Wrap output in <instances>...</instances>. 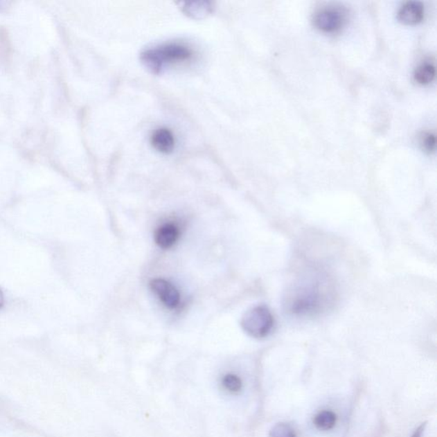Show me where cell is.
<instances>
[{
	"label": "cell",
	"instance_id": "obj_8",
	"mask_svg": "<svg viewBox=\"0 0 437 437\" xmlns=\"http://www.w3.org/2000/svg\"><path fill=\"white\" fill-rule=\"evenodd\" d=\"M179 230L174 224H165L156 231L155 241L160 248L170 249L177 242Z\"/></svg>",
	"mask_w": 437,
	"mask_h": 437
},
{
	"label": "cell",
	"instance_id": "obj_15",
	"mask_svg": "<svg viewBox=\"0 0 437 437\" xmlns=\"http://www.w3.org/2000/svg\"><path fill=\"white\" fill-rule=\"evenodd\" d=\"M3 304H5V296H3L2 289H0V308L3 307Z\"/></svg>",
	"mask_w": 437,
	"mask_h": 437
},
{
	"label": "cell",
	"instance_id": "obj_2",
	"mask_svg": "<svg viewBox=\"0 0 437 437\" xmlns=\"http://www.w3.org/2000/svg\"><path fill=\"white\" fill-rule=\"evenodd\" d=\"M192 56L193 51L188 46L179 43H170L145 51L142 54L141 60L150 71L159 73L167 64L189 60Z\"/></svg>",
	"mask_w": 437,
	"mask_h": 437
},
{
	"label": "cell",
	"instance_id": "obj_7",
	"mask_svg": "<svg viewBox=\"0 0 437 437\" xmlns=\"http://www.w3.org/2000/svg\"><path fill=\"white\" fill-rule=\"evenodd\" d=\"M150 141L154 148L161 153L170 154L175 149L174 134L168 128H159L154 132Z\"/></svg>",
	"mask_w": 437,
	"mask_h": 437
},
{
	"label": "cell",
	"instance_id": "obj_1",
	"mask_svg": "<svg viewBox=\"0 0 437 437\" xmlns=\"http://www.w3.org/2000/svg\"><path fill=\"white\" fill-rule=\"evenodd\" d=\"M285 307L296 317H313L328 310L335 299V289L328 276L311 274L301 278L285 297Z\"/></svg>",
	"mask_w": 437,
	"mask_h": 437
},
{
	"label": "cell",
	"instance_id": "obj_14",
	"mask_svg": "<svg viewBox=\"0 0 437 437\" xmlns=\"http://www.w3.org/2000/svg\"><path fill=\"white\" fill-rule=\"evenodd\" d=\"M426 423H423L415 429L413 434L411 437H423L425 431Z\"/></svg>",
	"mask_w": 437,
	"mask_h": 437
},
{
	"label": "cell",
	"instance_id": "obj_5",
	"mask_svg": "<svg viewBox=\"0 0 437 437\" xmlns=\"http://www.w3.org/2000/svg\"><path fill=\"white\" fill-rule=\"evenodd\" d=\"M150 288L154 293L159 297L161 302L168 308H175L178 307L181 296L178 289L171 284L170 282L163 280V278H155L150 282Z\"/></svg>",
	"mask_w": 437,
	"mask_h": 437
},
{
	"label": "cell",
	"instance_id": "obj_3",
	"mask_svg": "<svg viewBox=\"0 0 437 437\" xmlns=\"http://www.w3.org/2000/svg\"><path fill=\"white\" fill-rule=\"evenodd\" d=\"M241 325L249 337L265 339L274 329V318L269 308L260 305L246 312L242 318Z\"/></svg>",
	"mask_w": 437,
	"mask_h": 437
},
{
	"label": "cell",
	"instance_id": "obj_13",
	"mask_svg": "<svg viewBox=\"0 0 437 437\" xmlns=\"http://www.w3.org/2000/svg\"><path fill=\"white\" fill-rule=\"evenodd\" d=\"M422 148L429 153L434 152L436 149V136L431 133H426L421 137Z\"/></svg>",
	"mask_w": 437,
	"mask_h": 437
},
{
	"label": "cell",
	"instance_id": "obj_11",
	"mask_svg": "<svg viewBox=\"0 0 437 437\" xmlns=\"http://www.w3.org/2000/svg\"><path fill=\"white\" fill-rule=\"evenodd\" d=\"M222 388L231 394H238L243 389V381L236 374L229 373L222 378Z\"/></svg>",
	"mask_w": 437,
	"mask_h": 437
},
{
	"label": "cell",
	"instance_id": "obj_9",
	"mask_svg": "<svg viewBox=\"0 0 437 437\" xmlns=\"http://www.w3.org/2000/svg\"><path fill=\"white\" fill-rule=\"evenodd\" d=\"M436 77L435 65L431 62H424L414 72V79L421 85H428Z\"/></svg>",
	"mask_w": 437,
	"mask_h": 437
},
{
	"label": "cell",
	"instance_id": "obj_4",
	"mask_svg": "<svg viewBox=\"0 0 437 437\" xmlns=\"http://www.w3.org/2000/svg\"><path fill=\"white\" fill-rule=\"evenodd\" d=\"M346 21V15L343 10L337 6L324 7L314 15V25L319 30L325 33H335L339 30Z\"/></svg>",
	"mask_w": 437,
	"mask_h": 437
},
{
	"label": "cell",
	"instance_id": "obj_6",
	"mask_svg": "<svg viewBox=\"0 0 437 437\" xmlns=\"http://www.w3.org/2000/svg\"><path fill=\"white\" fill-rule=\"evenodd\" d=\"M424 16V5L418 1L406 2L398 12V19L402 23L409 25L420 24Z\"/></svg>",
	"mask_w": 437,
	"mask_h": 437
},
{
	"label": "cell",
	"instance_id": "obj_12",
	"mask_svg": "<svg viewBox=\"0 0 437 437\" xmlns=\"http://www.w3.org/2000/svg\"><path fill=\"white\" fill-rule=\"evenodd\" d=\"M269 437H296V433L292 425L278 423L270 429Z\"/></svg>",
	"mask_w": 437,
	"mask_h": 437
},
{
	"label": "cell",
	"instance_id": "obj_10",
	"mask_svg": "<svg viewBox=\"0 0 437 437\" xmlns=\"http://www.w3.org/2000/svg\"><path fill=\"white\" fill-rule=\"evenodd\" d=\"M337 415L330 410H323L315 415L314 424L316 428L323 431H328L335 427Z\"/></svg>",
	"mask_w": 437,
	"mask_h": 437
}]
</instances>
